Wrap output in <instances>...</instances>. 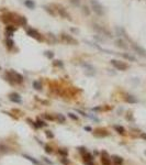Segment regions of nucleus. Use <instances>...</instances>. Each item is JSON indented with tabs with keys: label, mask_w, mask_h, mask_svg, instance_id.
<instances>
[{
	"label": "nucleus",
	"mask_w": 146,
	"mask_h": 165,
	"mask_svg": "<svg viewBox=\"0 0 146 165\" xmlns=\"http://www.w3.org/2000/svg\"><path fill=\"white\" fill-rule=\"evenodd\" d=\"M15 20L18 21V23L20 25H26V23H28V20H26V18H24V17H17Z\"/></svg>",
	"instance_id": "16"
},
{
	"label": "nucleus",
	"mask_w": 146,
	"mask_h": 165,
	"mask_svg": "<svg viewBox=\"0 0 146 165\" xmlns=\"http://www.w3.org/2000/svg\"><path fill=\"white\" fill-rule=\"evenodd\" d=\"M95 30L98 31L99 33H101V34H103V35L106 34L107 36H111V34H110L109 31H107L104 28H102V26H100V25H98V24H95Z\"/></svg>",
	"instance_id": "8"
},
{
	"label": "nucleus",
	"mask_w": 146,
	"mask_h": 165,
	"mask_svg": "<svg viewBox=\"0 0 146 165\" xmlns=\"http://www.w3.org/2000/svg\"><path fill=\"white\" fill-rule=\"evenodd\" d=\"M81 66L84 67V69L86 71V74L89 76H92L95 73H96V68L93 67L91 64H89V63H82Z\"/></svg>",
	"instance_id": "4"
},
{
	"label": "nucleus",
	"mask_w": 146,
	"mask_h": 165,
	"mask_svg": "<svg viewBox=\"0 0 146 165\" xmlns=\"http://www.w3.org/2000/svg\"><path fill=\"white\" fill-rule=\"evenodd\" d=\"M71 1V4H79V0H70Z\"/></svg>",
	"instance_id": "41"
},
{
	"label": "nucleus",
	"mask_w": 146,
	"mask_h": 165,
	"mask_svg": "<svg viewBox=\"0 0 146 165\" xmlns=\"http://www.w3.org/2000/svg\"><path fill=\"white\" fill-rule=\"evenodd\" d=\"M6 75H7V80H9L11 84L23 82V76H22L21 74H19V73L14 72V71H10V72H8Z\"/></svg>",
	"instance_id": "1"
},
{
	"label": "nucleus",
	"mask_w": 146,
	"mask_h": 165,
	"mask_svg": "<svg viewBox=\"0 0 146 165\" xmlns=\"http://www.w3.org/2000/svg\"><path fill=\"white\" fill-rule=\"evenodd\" d=\"M68 117L70 119H73V120H78V116H76L75 113H73V112H69V113H68Z\"/></svg>",
	"instance_id": "26"
},
{
	"label": "nucleus",
	"mask_w": 146,
	"mask_h": 165,
	"mask_svg": "<svg viewBox=\"0 0 146 165\" xmlns=\"http://www.w3.org/2000/svg\"><path fill=\"white\" fill-rule=\"evenodd\" d=\"M13 15L12 13H7V15H2V21L6 22V23H8V24H10L11 22L13 21Z\"/></svg>",
	"instance_id": "10"
},
{
	"label": "nucleus",
	"mask_w": 146,
	"mask_h": 165,
	"mask_svg": "<svg viewBox=\"0 0 146 165\" xmlns=\"http://www.w3.org/2000/svg\"><path fill=\"white\" fill-rule=\"evenodd\" d=\"M6 31L7 32H11V33H13L14 31H15V28H14L12 24H7V28H6Z\"/></svg>",
	"instance_id": "23"
},
{
	"label": "nucleus",
	"mask_w": 146,
	"mask_h": 165,
	"mask_svg": "<svg viewBox=\"0 0 146 165\" xmlns=\"http://www.w3.org/2000/svg\"><path fill=\"white\" fill-rule=\"evenodd\" d=\"M82 156H84V158H85V161H86V162H87V161H93L92 155H91V154H89L88 152H87V153H86L85 155H82Z\"/></svg>",
	"instance_id": "24"
},
{
	"label": "nucleus",
	"mask_w": 146,
	"mask_h": 165,
	"mask_svg": "<svg viewBox=\"0 0 146 165\" xmlns=\"http://www.w3.org/2000/svg\"><path fill=\"white\" fill-rule=\"evenodd\" d=\"M0 69H1V67H0Z\"/></svg>",
	"instance_id": "45"
},
{
	"label": "nucleus",
	"mask_w": 146,
	"mask_h": 165,
	"mask_svg": "<svg viewBox=\"0 0 146 165\" xmlns=\"http://www.w3.org/2000/svg\"><path fill=\"white\" fill-rule=\"evenodd\" d=\"M112 160H113V162L115 163L117 165H121L122 163H123V158H120V156H118V155H113L112 156Z\"/></svg>",
	"instance_id": "15"
},
{
	"label": "nucleus",
	"mask_w": 146,
	"mask_h": 165,
	"mask_svg": "<svg viewBox=\"0 0 146 165\" xmlns=\"http://www.w3.org/2000/svg\"><path fill=\"white\" fill-rule=\"evenodd\" d=\"M23 158H26V160H29V161H30V162H32L33 164H35V165H40V162L37 161V160H35V158H31V156H30V155L23 154Z\"/></svg>",
	"instance_id": "17"
},
{
	"label": "nucleus",
	"mask_w": 146,
	"mask_h": 165,
	"mask_svg": "<svg viewBox=\"0 0 146 165\" xmlns=\"http://www.w3.org/2000/svg\"><path fill=\"white\" fill-rule=\"evenodd\" d=\"M91 7H92V10L96 12L98 15H103V7L101 6L98 0H91Z\"/></svg>",
	"instance_id": "2"
},
{
	"label": "nucleus",
	"mask_w": 146,
	"mask_h": 165,
	"mask_svg": "<svg viewBox=\"0 0 146 165\" xmlns=\"http://www.w3.org/2000/svg\"><path fill=\"white\" fill-rule=\"evenodd\" d=\"M44 9H45V10H46L47 12L50 13V15H55V13H54V11H53V10H51V9H50V8H48V7H47V6H44Z\"/></svg>",
	"instance_id": "32"
},
{
	"label": "nucleus",
	"mask_w": 146,
	"mask_h": 165,
	"mask_svg": "<svg viewBox=\"0 0 146 165\" xmlns=\"http://www.w3.org/2000/svg\"><path fill=\"white\" fill-rule=\"evenodd\" d=\"M54 65H57V66H61V67H63V63H62L61 61H55V62H54Z\"/></svg>",
	"instance_id": "35"
},
{
	"label": "nucleus",
	"mask_w": 146,
	"mask_h": 165,
	"mask_svg": "<svg viewBox=\"0 0 146 165\" xmlns=\"http://www.w3.org/2000/svg\"><path fill=\"white\" fill-rule=\"evenodd\" d=\"M141 138L144 139V140H146V133H142V134H141Z\"/></svg>",
	"instance_id": "43"
},
{
	"label": "nucleus",
	"mask_w": 146,
	"mask_h": 165,
	"mask_svg": "<svg viewBox=\"0 0 146 165\" xmlns=\"http://www.w3.org/2000/svg\"><path fill=\"white\" fill-rule=\"evenodd\" d=\"M84 11H85V13H87V15H89L90 13V11L88 10V8L87 7H84Z\"/></svg>",
	"instance_id": "40"
},
{
	"label": "nucleus",
	"mask_w": 146,
	"mask_h": 165,
	"mask_svg": "<svg viewBox=\"0 0 146 165\" xmlns=\"http://www.w3.org/2000/svg\"><path fill=\"white\" fill-rule=\"evenodd\" d=\"M85 130H86V131H89V132H91V131H92V128H91V127H85Z\"/></svg>",
	"instance_id": "39"
},
{
	"label": "nucleus",
	"mask_w": 146,
	"mask_h": 165,
	"mask_svg": "<svg viewBox=\"0 0 146 165\" xmlns=\"http://www.w3.org/2000/svg\"><path fill=\"white\" fill-rule=\"evenodd\" d=\"M114 129H115V131L118 133H120V134H124L125 133V129L121 126H114Z\"/></svg>",
	"instance_id": "20"
},
{
	"label": "nucleus",
	"mask_w": 146,
	"mask_h": 165,
	"mask_svg": "<svg viewBox=\"0 0 146 165\" xmlns=\"http://www.w3.org/2000/svg\"><path fill=\"white\" fill-rule=\"evenodd\" d=\"M26 34L29 36H31V38H33V39H36V40H39V41L41 40V34L34 29H28L26 30Z\"/></svg>",
	"instance_id": "6"
},
{
	"label": "nucleus",
	"mask_w": 146,
	"mask_h": 165,
	"mask_svg": "<svg viewBox=\"0 0 146 165\" xmlns=\"http://www.w3.org/2000/svg\"><path fill=\"white\" fill-rule=\"evenodd\" d=\"M86 165H93V162L92 161H87L86 162Z\"/></svg>",
	"instance_id": "42"
},
{
	"label": "nucleus",
	"mask_w": 146,
	"mask_h": 165,
	"mask_svg": "<svg viewBox=\"0 0 146 165\" xmlns=\"http://www.w3.org/2000/svg\"><path fill=\"white\" fill-rule=\"evenodd\" d=\"M132 47L134 49L136 53H139V55H142V56H146V51L144 49H142L141 46H139L137 44H132Z\"/></svg>",
	"instance_id": "9"
},
{
	"label": "nucleus",
	"mask_w": 146,
	"mask_h": 165,
	"mask_svg": "<svg viewBox=\"0 0 146 165\" xmlns=\"http://www.w3.org/2000/svg\"><path fill=\"white\" fill-rule=\"evenodd\" d=\"M43 160H44V161L46 162L47 164H50V165H53V163H52V162H51V161H50V160H48V158H43Z\"/></svg>",
	"instance_id": "37"
},
{
	"label": "nucleus",
	"mask_w": 146,
	"mask_h": 165,
	"mask_svg": "<svg viewBox=\"0 0 146 165\" xmlns=\"http://www.w3.org/2000/svg\"><path fill=\"white\" fill-rule=\"evenodd\" d=\"M45 152H46L47 154H52V152H53V149L48 145H45Z\"/></svg>",
	"instance_id": "27"
},
{
	"label": "nucleus",
	"mask_w": 146,
	"mask_h": 165,
	"mask_svg": "<svg viewBox=\"0 0 146 165\" xmlns=\"http://www.w3.org/2000/svg\"><path fill=\"white\" fill-rule=\"evenodd\" d=\"M78 151L80 152V153H81V155H85L86 153H87V150H86L85 147H79Z\"/></svg>",
	"instance_id": "33"
},
{
	"label": "nucleus",
	"mask_w": 146,
	"mask_h": 165,
	"mask_svg": "<svg viewBox=\"0 0 146 165\" xmlns=\"http://www.w3.org/2000/svg\"><path fill=\"white\" fill-rule=\"evenodd\" d=\"M61 161H62V163H63L64 165H67L68 163H69V161H68L67 158H66V156H65L64 158H61Z\"/></svg>",
	"instance_id": "34"
},
{
	"label": "nucleus",
	"mask_w": 146,
	"mask_h": 165,
	"mask_svg": "<svg viewBox=\"0 0 146 165\" xmlns=\"http://www.w3.org/2000/svg\"><path fill=\"white\" fill-rule=\"evenodd\" d=\"M77 112H78V113H80L82 117H88V115H87V113H85L84 111H81V110H78V109H77Z\"/></svg>",
	"instance_id": "36"
},
{
	"label": "nucleus",
	"mask_w": 146,
	"mask_h": 165,
	"mask_svg": "<svg viewBox=\"0 0 146 165\" xmlns=\"http://www.w3.org/2000/svg\"><path fill=\"white\" fill-rule=\"evenodd\" d=\"M101 162H102V164L103 165H111V161H110V158H109V155H108L107 152H103Z\"/></svg>",
	"instance_id": "12"
},
{
	"label": "nucleus",
	"mask_w": 146,
	"mask_h": 165,
	"mask_svg": "<svg viewBox=\"0 0 146 165\" xmlns=\"http://www.w3.org/2000/svg\"><path fill=\"white\" fill-rule=\"evenodd\" d=\"M45 56L48 58H53L54 57V54L53 52H50V51H47V52H45Z\"/></svg>",
	"instance_id": "29"
},
{
	"label": "nucleus",
	"mask_w": 146,
	"mask_h": 165,
	"mask_svg": "<svg viewBox=\"0 0 146 165\" xmlns=\"http://www.w3.org/2000/svg\"><path fill=\"white\" fill-rule=\"evenodd\" d=\"M9 99L11 101H13V102H17V104H21L22 100H21V97H20V95L17 93H12L9 95Z\"/></svg>",
	"instance_id": "7"
},
{
	"label": "nucleus",
	"mask_w": 146,
	"mask_h": 165,
	"mask_svg": "<svg viewBox=\"0 0 146 165\" xmlns=\"http://www.w3.org/2000/svg\"><path fill=\"white\" fill-rule=\"evenodd\" d=\"M36 123H37V126H39V128H42V127H46L47 123L45 121H42V120H37L36 121Z\"/></svg>",
	"instance_id": "25"
},
{
	"label": "nucleus",
	"mask_w": 146,
	"mask_h": 165,
	"mask_svg": "<svg viewBox=\"0 0 146 165\" xmlns=\"http://www.w3.org/2000/svg\"><path fill=\"white\" fill-rule=\"evenodd\" d=\"M24 4H25V7H28L29 9H31V10H33V9L35 8V4H34L33 0H25Z\"/></svg>",
	"instance_id": "14"
},
{
	"label": "nucleus",
	"mask_w": 146,
	"mask_h": 165,
	"mask_svg": "<svg viewBox=\"0 0 146 165\" xmlns=\"http://www.w3.org/2000/svg\"><path fill=\"white\" fill-rule=\"evenodd\" d=\"M58 153H59L61 155H63V156H67V155H68V152L66 150H64V149L59 150V151H58Z\"/></svg>",
	"instance_id": "28"
},
{
	"label": "nucleus",
	"mask_w": 146,
	"mask_h": 165,
	"mask_svg": "<svg viewBox=\"0 0 146 165\" xmlns=\"http://www.w3.org/2000/svg\"><path fill=\"white\" fill-rule=\"evenodd\" d=\"M115 45L118 47H121V49H128V44L125 43V41L122 39L115 40Z\"/></svg>",
	"instance_id": "11"
},
{
	"label": "nucleus",
	"mask_w": 146,
	"mask_h": 165,
	"mask_svg": "<svg viewBox=\"0 0 146 165\" xmlns=\"http://www.w3.org/2000/svg\"><path fill=\"white\" fill-rule=\"evenodd\" d=\"M125 99H126V101H128V102H130V104H136V102L139 101L135 97H134V96H128Z\"/></svg>",
	"instance_id": "19"
},
{
	"label": "nucleus",
	"mask_w": 146,
	"mask_h": 165,
	"mask_svg": "<svg viewBox=\"0 0 146 165\" xmlns=\"http://www.w3.org/2000/svg\"><path fill=\"white\" fill-rule=\"evenodd\" d=\"M100 109H101V108H100V107H97V108H93L92 110H95V111H99Z\"/></svg>",
	"instance_id": "44"
},
{
	"label": "nucleus",
	"mask_w": 146,
	"mask_h": 165,
	"mask_svg": "<svg viewBox=\"0 0 146 165\" xmlns=\"http://www.w3.org/2000/svg\"><path fill=\"white\" fill-rule=\"evenodd\" d=\"M14 45V42H13V40H11V39H7L6 40V46L8 47V49H12Z\"/></svg>",
	"instance_id": "22"
},
{
	"label": "nucleus",
	"mask_w": 146,
	"mask_h": 165,
	"mask_svg": "<svg viewBox=\"0 0 146 165\" xmlns=\"http://www.w3.org/2000/svg\"><path fill=\"white\" fill-rule=\"evenodd\" d=\"M58 12H59V15L63 17V18H66V19H70V15H68V12L66 10H65L63 7H58Z\"/></svg>",
	"instance_id": "13"
},
{
	"label": "nucleus",
	"mask_w": 146,
	"mask_h": 165,
	"mask_svg": "<svg viewBox=\"0 0 146 165\" xmlns=\"http://www.w3.org/2000/svg\"><path fill=\"white\" fill-rule=\"evenodd\" d=\"M122 56H123L124 58H126V60H128V61H131V62H136V58L134 57V56H132V55L128 54V53H124Z\"/></svg>",
	"instance_id": "21"
},
{
	"label": "nucleus",
	"mask_w": 146,
	"mask_h": 165,
	"mask_svg": "<svg viewBox=\"0 0 146 165\" xmlns=\"http://www.w3.org/2000/svg\"><path fill=\"white\" fill-rule=\"evenodd\" d=\"M57 118H58V120H59V121H62V122L66 121V118H65L63 115H61V113H59V115H57Z\"/></svg>",
	"instance_id": "31"
},
{
	"label": "nucleus",
	"mask_w": 146,
	"mask_h": 165,
	"mask_svg": "<svg viewBox=\"0 0 146 165\" xmlns=\"http://www.w3.org/2000/svg\"><path fill=\"white\" fill-rule=\"evenodd\" d=\"M44 118L45 119H47V120H53V117H51V116H48V115H44Z\"/></svg>",
	"instance_id": "38"
},
{
	"label": "nucleus",
	"mask_w": 146,
	"mask_h": 165,
	"mask_svg": "<svg viewBox=\"0 0 146 165\" xmlns=\"http://www.w3.org/2000/svg\"><path fill=\"white\" fill-rule=\"evenodd\" d=\"M33 88L36 90H41L42 89V84H41V82H39V80H34L33 82Z\"/></svg>",
	"instance_id": "18"
},
{
	"label": "nucleus",
	"mask_w": 146,
	"mask_h": 165,
	"mask_svg": "<svg viewBox=\"0 0 146 165\" xmlns=\"http://www.w3.org/2000/svg\"><path fill=\"white\" fill-rule=\"evenodd\" d=\"M61 39L63 42H65V43H67V44H77V41L73 36L68 35V34H62Z\"/></svg>",
	"instance_id": "5"
},
{
	"label": "nucleus",
	"mask_w": 146,
	"mask_h": 165,
	"mask_svg": "<svg viewBox=\"0 0 146 165\" xmlns=\"http://www.w3.org/2000/svg\"><path fill=\"white\" fill-rule=\"evenodd\" d=\"M45 134H46V136L48 138V139H53V138H54V134L51 132V131H48V130L45 131Z\"/></svg>",
	"instance_id": "30"
},
{
	"label": "nucleus",
	"mask_w": 146,
	"mask_h": 165,
	"mask_svg": "<svg viewBox=\"0 0 146 165\" xmlns=\"http://www.w3.org/2000/svg\"><path fill=\"white\" fill-rule=\"evenodd\" d=\"M111 64L113 65L114 67L119 69V71H125V69H128V64H125L124 62L122 61H118V60H112L111 61Z\"/></svg>",
	"instance_id": "3"
}]
</instances>
